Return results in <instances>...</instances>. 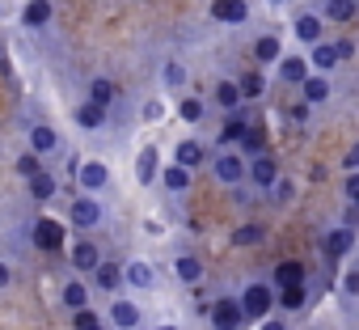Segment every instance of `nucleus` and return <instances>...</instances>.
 Segmentation results:
<instances>
[{
  "label": "nucleus",
  "mask_w": 359,
  "mask_h": 330,
  "mask_svg": "<svg viewBox=\"0 0 359 330\" xmlns=\"http://www.w3.org/2000/svg\"><path fill=\"white\" fill-rule=\"evenodd\" d=\"M237 305H241V317H245V322H254V317L262 322V317L271 313V305H275V288H266V284H250V288L241 292Z\"/></svg>",
  "instance_id": "nucleus-1"
},
{
  "label": "nucleus",
  "mask_w": 359,
  "mask_h": 330,
  "mask_svg": "<svg viewBox=\"0 0 359 330\" xmlns=\"http://www.w3.org/2000/svg\"><path fill=\"white\" fill-rule=\"evenodd\" d=\"M68 220H72L76 229H93V225H102V204H97L93 195H81V199H72Z\"/></svg>",
  "instance_id": "nucleus-2"
},
{
  "label": "nucleus",
  "mask_w": 359,
  "mask_h": 330,
  "mask_svg": "<svg viewBox=\"0 0 359 330\" xmlns=\"http://www.w3.org/2000/svg\"><path fill=\"white\" fill-rule=\"evenodd\" d=\"M34 246H39L43 254H55V250L64 246V225H60V220H51V216L34 220Z\"/></svg>",
  "instance_id": "nucleus-3"
},
{
  "label": "nucleus",
  "mask_w": 359,
  "mask_h": 330,
  "mask_svg": "<svg viewBox=\"0 0 359 330\" xmlns=\"http://www.w3.org/2000/svg\"><path fill=\"white\" fill-rule=\"evenodd\" d=\"M212 170H216V178H220L224 187H237V183L245 178V161H241L237 152H220V157L212 161Z\"/></svg>",
  "instance_id": "nucleus-4"
},
{
  "label": "nucleus",
  "mask_w": 359,
  "mask_h": 330,
  "mask_svg": "<svg viewBox=\"0 0 359 330\" xmlns=\"http://www.w3.org/2000/svg\"><path fill=\"white\" fill-rule=\"evenodd\" d=\"M245 317H241V305L233 301V296H220L216 305H212V326L216 330H237Z\"/></svg>",
  "instance_id": "nucleus-5"
},
{
  "label": "nucleus",
  "mask_w": 359,
  "mask_h": 330,
  "mask_svg": "<svg viewBox=\"0 0 359 330\" xmlns=\"http://www.w3.org/2000/svg\"><path fill=\"white\" fill-rule=\"evenodd\" d=\"M212 18L224 22V26H241V22L250 18V5H245V0H216V5H212Z\"/></svg>",
  "instance_id": "nucleus-6"
},
{
  "label": "nucleus",
  "mask_w": 359,
  "mask_h": 330,
  "mask_svg": "<svg viewBox=\"0 0 359 330\" xmlns=\"http://www.w3.org/2000/svg\"><path fill=\"white\" fill-rule=\"evenodd\" d=\"M76 183H81V187H85V191L93 195V191H102V187L110 183V170H106L102 161H85L81 170H76Z\"/></svg>",
  "instance_id": "nucleus-7"
},
{
  "label": "nucleus",
  "mask_w": 359,
  "mask_h": 330,
  "mask_svg": "<svg viewBox=\"0 0 359 330\" xmlns=\"http://www.w3.org/2000/svg\"><path fill=\"white\" fill-rule=\"evenodd\" d=\"M89 275H93L97 292H118L123 288V267H114V263H97Z\"/></svg>",
  "instance_id": "nucleus-8"
},
{
  "label": "nucleus",
  "mask_w": 359,
  "mask_h": 330,
  "mask_svg": "<svg viewBox=\"0 0 359 330\" xmlns=\"http://www.w3.org/2000/svg\"><path fill=\"white\" fill-rule=\"evenodd\" d=\"M110 322L118 330H135L140 326V305L135 301H110Z\"/></svg>",
  "instance_id": "nucleus-9"
},
{
  "label": "nucleus",
  "mask_w": 359,
  "mask_h": 330,
  "mask_svg": "<svg viewBox=\"0 0 359 330\" xmlns=\"http://www.w3.org/2000/svg\"><path fill=\"white\" fill-rule=\"evenodd\" d=\"M359 18V0H325V18L321 22H355Z\"/></svg>",
  "instance_id": "nucleus-10"
},
{
  "label": "nucleus",
  "mask_w": 359,
  "mask_h": 330,
  "mask_svg": "<svg viewBox=\"0 0 359 330\" xmlns=\"http://www.w3.org/2000/svg\"><path fill=\"white\" fill-rule=\"evenodd\" d=\"M203 157H208V148H203L199 140H182V144H177V152H173V165H187V170H195V165H203Z\"/></svg>",
  "instance_id": "nucleus-11"
},
{
  "label": "nucleus",
  "mask_w": 359,
  "mask_h": 330,
  "mask_svg": "<svg viewBox=\"0 0 359 330\" xmlns=\"http://www.w3.org/2000/svg\"><path fill=\"white\" fill-rule=\"evenodd\" d=\"M321 34H325V22H321L317 13H300V18H296V39H300V43H309V47H313Z\"/></svg>",
  "instance_id": "nucleus-12"
},
{
  "label": "nucleus",
  "mask_w": 359,
  "mask_h": 330,
  "mask_svg": "<svg viewBox=\"0 0 359 330\" xmlns=\"http://www.w3.org/2000/svg\"><path fill=\"white\" fill-rule=\"evenodd\" d=\"M275 64H279V77H283L287 85H300V81L309 77V60H300V55H279Z\"/></svg>",
  "instance_id": "nucleus-13"
},
{
  "label": "nucleus",
  "mask_w": 359,
  "mask_h": 330,
  "mask_svg": "<svg viewBox=\"0 0 359 330\" xmlns=\"http://www.w3.org/2000/svg\"><path fill=\"white\" fill-rule=\"evenodd\" d=\"M97 263H102V250H97V246H93L89 237L72 246V267H76V271H93Z\"/></svg>",
  "instance_id": "nucleus-14"
},
{
  "label": "nucleus",
  "mask_w": 359,
  "mask_h": 330,
  "mask_svg": "<svg viewBox=\"0 0 359 330\" xmlns=\"http://www.w3.org/2000/svg\"><path fill=\"white\" fill-rule=\"evenodd\" d=\"M245 174H250V178H254V187H262V191L279 178V174H275V161H271V157H258V152H254V165H250Z\"/></svg>",
  "instance_id": "nucleus-15"
},
{
  "label": "nucleus",
  "mask_w": 359,
  "mask_h": 330,
  "mask_svg": "<svg viewBox=\"0 0 359 330\" xmlns=\"http://www.w3.org/2000/svg\"><path fill=\"white\" fill-rule=\"evenodd\" d=\"M173 271H177V279H182V284H199V279H203V263H199L195 254H177Z\"/></svg>",
  "instance_id": "nucleus-16"
},
{
  "label": "nucleus",
  "mask_w": 359,
  "mask_h": 330,
  "mask_svg": "<svg viewBox=\"0 0 359 330\" xmlns=\"http://www.w3.org/2000/svg\"><path fill=\"white\" fill-rule=\"evenodd\" d=\"M76 123H81L85 131H102V127H106V106H97V102H85V106L76 110Z\"/></svg>",
  "instance_id": "nucleus-17"
},
{
  "label": "nucleus",
  "mask_w": 359,
  "mask_h": 330,
  "mask_svg": "<svg viewBox=\"0 0 359 330\" xmlns=\"http://www.w3.org/2000/svg\"><path fill=\"white\" fill-rule=\"evenodd\" d=\"M30 148H34V152H55V148H60V136H55V127H47V123L30 127Z\"/></svg>",
  "instance_id": "nucleus-18"
},
{
  "label": "nucleus",
  "mask_w": 359,
  "mask_h": 330,
  "mask_svg": "<svg viewBox=\"0 0 359 330\" xmlns=\"http://www.w3.org/2000/svg\"><path fill=\"white\" fill-rule=\"evenodd\" d=\"M351 242H355V237H351L346 225H342V229H330V233H325V254H330V258H342V254H351Z\"/></svg>",
  "instance_id": "nucleus-19"
},
{
  "label": "nucleus",
  "mask_w": 359,
  "mask_h": 330,
  "mask_svg": "<svg viewBox=\"0 0 359 330\" xmlns=\"http://www.w3.org/2000/svg\"><path fill=\"white\" fill-rule=\"evenodd\" d=\"M304 296H309V292H304V279H300V284H283L275 301H279L287 313H300V309H304Z\"/></svg>",
  "instance_id": "nucleus-20"
},
{
  "label": "nucleus",
  "mask_w": 359,
  "mask_h": 330,
  "mask_svg": "<svg viewBox=\"0 0 359 330\" xmlns=\"http://www.w3.org/2000/svg\"><path fill=\"white\" fill-rule=\"evenodd\" d=\"M161 183H165V191H173V195H182V191L191 187V170H187V165H169V170L161 174Z\"/></svg>",
  "instance_id": "nucleus-21"
},
{
  "label": "nucleus",
  "mask_w": 359,
  "mask_h": 330,
  "mask_svg": "<svg viewBox=\"0 0 359 330\" xmlns=\"http://www.w3.org/2000/svg\"><path fill=\"white\" fill-rule=\"evenodd\" d=\"M51 13H55V9H51V0H30L26 13H22V22L39 30V26H47V22H51Z\"/></svg>",
  "instance_id": "nucleus-22"
},
{
  "label": "nucleus",
  "mask_w": 359,
  "mask_h": 330,
  "mask_svg": "<svg viewBox=\"0 0 359 330\" xmlns=\"http://www.w3.org/2000/svg\"><path fill=\"white\" fill-rule=\"evenodd\" d=\"M279 55H283V47H279L275 34H262V39L254 43V60H258V64H275Z\"/></svg>",
  "instance_id": "nucleus-23"
},
{
  "label": "nucleus",
  "mask_w": 359,
  "mask_h": 330,
  "mask_svg": "<svg viewBox=\"0 0 359 330\" xmlns=\"http://www.w3.org/2000/svg\"><path fill=\"white\" fill-rule=\"evenodd\" d=\"M309 64H313L317 72H330V68L338 64V55H334V43H321V39H317V43H313V55H309Z\"/></svg>",
  "instance_id": "nucleus-24"
},
{
  "label": "nucleus",
  "mask_w": 359,
  "mask_h": 330,
  "mask_svg": "<svg viewBox=\"0 0 359 330\" xmlns=\"http://www.w3.org/2000/svg\"><path fill=\"white\" fill-rule=\"evenodd\" d=\"M300 89H304V102H309V106H317V102L330 98V81H325V77H304Z\"/></svg>",
  "instance_id": "nucleus-25"
},
{
  "label": "nucleus",
  "mask_w": 359,
  "mask_h": 330,
  "mask_svg": "<svg viewBox=\"0 0 359 330\" xmlns=\"http://www.w3.org/2000/svg\"><path fill=\"white\" fill-rule=\"evenodd\" d=\"M123 284H131V288H152V267H148V263H127V267H123Z\"/></svg>",
  "instance_id": "nucleus-26"
},
{
  "label": "nucleus",
  "mask_w": 359,
  "mask_h": 330,
  "mask_svg": "<svg viewBox=\"0 0 359 330\" xmlns=\"http://www.w3.org/2000/svg\"><path fill=\"white\" fill-rule=\"evenodd\" d=\"M262 89H266V77H262V72H245V77L237 81V93H241V102H250V98H262Z\"/></svg>",
  "instance_id": "nucleus-27"
},
{
  "label": "nucleus",
  "mask_w": 359,
  "mask_h": 330,
  "mask_svg": "<svg viewBox=\"0 0 359 330\" xmlns=\"http://www.w3.org/2000/svg\"><path fill=\"white\" fill-rule=\"evenodd\" d=\"M30 195H34L39 204H47V199L55 195V178H51V174H43V170H39V174H30Z\"/></svg>",
  "instance_id": "nucleus-28"
},
{
  "label": "nucleus",
  "mask_w": 359,
  "mask_h": 330,
  "mask_svg": "<svg viewBox=\"0 0 359 330\" xmlns=\"http://www.w3.org/2000/svg\"><path fill=\"white\" fill-rule=\"evenodd\" d=\"M266 237V229L258 225V220H250V225H241V229H233V246H258Z\"/></svg>",
  "instance_id": "nucleus-29"
},
{
  "label": "nucleus",
  "mask_w": 359,
  "mask_h": 330,
  "mask_svg": "<svg viewBox=\"0 0 359 330\" xmlns=\"http://www.w3.org/2000/svg\"><path fill=\"white\" fill-rule=\"evenodd\" d=\"M64 305H68V309H81V305H89V284H81V279H68V284H64Z\"/></svg>",
  "instance_id": "nucleus-30"
},
{
  "label": "nucleus",
  "mask_w": 359,
  "mask_h": 330,
  "mask_svg": "<svg viewBox=\"0 0 359 330\" xmlns=\"http://www.w3.org/2000/svg\"><path fill=\"white\" fill-rule=\"evenodd\" d=\"M135 178H140V183H152V178H156V148H144V152H140Z\"/></svg>",
  "instance_id": "nucleus-31"
},
{
  "label": "nucleus",
  "mask_w": 359,
  "mask_h": 330,
  "mask_svg": "<svg viewBox=\"0 0 359 330\" xmlns=\"http://www.w3.org/2000/svg\"><path fill=\"white\" fill-rule=\"evenodd\" d=\"M89 102H97V106H110V102H114V81L97 77V81L89 85Z\"/></svg>",
  "instance_id": "nucleus-32"
},
{
  "label": "nucleus",
  "mask_w": 359,
  "mask_h": 330,
  "mask_svg": "<svg viewBox=\"0 0 359 330\" xmlns=\"http://www.w3.org/2000/svg\"><path fill=\"white\" fill-rule=\"evenodd\" d=\"M300 279H304V267H300V263H279V267H275V288L300 284Z\"/></svg>",
  "instance_id": "nucleus-33"
},
{
  "label": "nucleus",
  "mask_w": 359,
  "mask_h": 330,
  "mask_svg": "<svg viewBox=\"0 0 359 330\" xmlns=\"http://www.w3.org/2000/svg\"><path fill=\"white\" fill-rule=\"evenodd\" d=\"M216 102H220L224 110H237V106H241V93H237V81H224V85H216Z\"/></svg>",
  "instance_id": "nucleus-34"
},
{
  "label": "nucleus",
  "mask_w": 359,
  "mask_h": 330,
  "mask_svg": "<svg viewBox=\"0 0 359 330\" xmlns=\"http://www.w3.org/2000/svg\"><path fill=\"white\" fill-rule=\"evenodd\" d=\"M72 326H76V330H106V326L97 322V313H93L89 305H81V309H72Z\"/></svg>",
  "instance_id": "nucleus-35"
},
{
  "label": "nucleus",
  "mask_w": 359,
  "mask_h": 330,
  "mask_svg": "<svg viewBox=\"0 0 359 330\" xmlns=\"http://www.w3.org/2000/svg\"><path fill=\"white\" fill-rule=\"evenodd\" d=\"M245 123L250 119H241V114H233L224 127H220V144H233V140H241V131H245Z\"/></svg>",
  "instance_id": "nucleus-36"
},
{
  "label": "nucleus",
  "mask_w": 359,
  "mask_h": 330,
  "mask_svg": "<svg viewBox=\"0 0 359 330\" xmlns=\"http://www.w3.org/2000/svg\"><path fill=\"white\" fill-rule=\"evenodd\" d=\"M262 140H266V136H262V127L245 123V131H241V148H245V152H262Z\"/></svg>",
  "instance_id": "nucleus-37"
},
{
  "label": "nucleus",
  "mask_w": 359,
  "mask_h": 330,
  "mask_svg": "<svg viewBox=\"0 0 359 330\" xmlns=\"http://www.w3.org/2000/svg\"><path fill=\"white\" fill-rule=\"evenodd\" d=\"M18 174H22V178H30V174H39V152H34V148L18 157Z\"/></svg>",
  "instance_id": "nucleus-38"
},
{
  "label": "nucleus",
  "mask_w": 359,
  "mask_h": 330,
  "mask_svg": "<svg viewBox=\"0 0 359 330\" xmlns=\"http://www.w3.org/2000/svg\"><path fill=\"white\" fill-rule=\"evenodd\" d=\"M182 119H187V123H199V119H203V102H199V98H187V102H182Z\"/></svg>",
  "instance_id": "nucleus-39"
},
{
  "label": "nucleus",
  "mask_w": 359,
  "mask_h": 330,
  "mask_svg": "<svg viewBox=\"0 0 359 330\" xmlns=\"http://www.w3.org/2000/svg\"><path fill=\"white\" fill-rule=\"evenodd\" d=\"M161 114H165V106H161V102H144V106H140V119H144V123H156Z\"/></svg>",
  "instance_id": "nucleus-40"
},
{
  "label": "nucleus",
  "mask_w": 359,
  "mask_h": 330,
  "mask_svg": "<svg viewBox=\"0 0 359 330\" xmlns=\"http://www.w3.org/2000/svg\"><path fill=\"white\" fill-rule=\"evenodd\" d=\"M165 81H169V85H182V81H187V68H182V64H169V68H165Z\"/></svg>",
  "instance_id": "nucleus-41"
},
{
  "label": "nucleus",
  "mask_w": 359,
  "mask_h": 330,
  "mask_svg": "<svg viewBox=\"0 0 359 330\" xmlns=\"http://www.w3.org/2000/svg\"><path fill=\"white\" fill-rule=\"evenodd\" d=\"M287 119H292V123H309V102L292 106V110H287Z\"/></svg>",
  "instance_id": "nucleus-42"
},
{
  "label": "nucleus",
  "mask_w": 359,
  "mask_h": 330,
  "mask_svg": "<svg viewBox=\"0 0 359 330\" xmlns=\"http://www.w3.org/2000/svg\"><path fill=\"white\" fill-rule=\"evenodd\" d=\"M342 292H359V271H355V267L342 275Z\"/></svg>",
  "instance_id": "nucleus-43"
},
{
  "label": "nucleus",
  "mask_w": 359,
  "mask_h": 330,
  "mask_svg": "<svg viewBox=\"0 0 359 330\" xmlns=\"http://www.w3.org/2000/svg\"><path fill=\"white\" fill-rule=\"evenodd\" d=\"M334 55H338V60H351V55H355V43H334Z\"/></svg>",
  "instance_id": "nucleus-44"
},
{
  "label": "nucleus",
  "mask_w": 359,
  "mask_h": 330,
  "mask_svg": "<svg viewBox=\"0 0 359 330\" xmlns=\"http://www.w3.org/2000/svg\"><path fill=\"white\" fill-rule=\"evenodd\" d=\"M346 199H351V204L359 199V178H355V170H351V178H346Z\"/></svg>",
  "instance_id": "nucleus-45"
},
{
  "label": "nucleus",
  "mask_w": 359,
  "mask_h": 330,
  "mask_svg": "<svg viewBox=\"0 0 359 330\" xmlns=\"http://www.w3.org/2000/svg\"><path fill=\"white\" fill-rule=\"evenodd\" d=\"M271 187H275V199H287V195H292V183H279V178H275Z\"/></svg>",
  "instance_id": "nucleus-46"
},
{
  "label": "nucleus",
  "mask_w": 359,
  "mask_h": 330,
  "mask_svg": "<svg viewBox=\"0 0 359 330\" xmlns=\"http://www.w3.org/2000/svg\"><path fill=\"white\" fill-rule=\"evenodd\" d=\"M342 165H346V170H355V165H359V148H351V152L342 157Z\"/></svg>",
  "instance_id": "nucleus-47"
},
{
  "label": "nucleus",
  "mask_w": 359,
  "mask_h": 330,
  "mask_svg": "<svg viewBox=\"0 0 359 330\" xmlns=\"http://www.w3.org/2000/svg\"><path fill=\"white\" fill-rule=\"evenodd\" d=\"M9 279H13V271H9V263H0V288H9Z\"/></svg>",
  "instance_id": "nucleus-48"
},
{
  "label": "nucleus",
  "mask_w": 359,
  "mask_h": 330,
  "mask_svg": "<svg viewBox=\"0 0 359 330\" xmlns=\"http://www.w3.org/2000/svg\"><path fill=\"white\" fill-rule=\"evenodd\" d=\"M262 330H287V322H266Z\"/></svg>",
  "instance_id": "nucleus-49"
},
{
  "label": "nucleus",
  "mask_w": 359,
  "mask_h": 330,
  "mask_svg": "<svg viewBox=\"0 0 359 330\" xmlns=\"http://www.w3.org/2000/svg\"><path fill=\"white\" fill-rule=\"evenodd\" d=\"M156 330H177V326H156Z\"/></svg>",
  "instance_id": "nucleus-50"
},
{
  "label": "nucleus",
  "mask_w": 359,
  "mask_h": 330,
  "mask_svg": "<svg viewBox=\"0 0 359 330\" xmlns=\"http://www.w3.org/2000/svg\"><path fill=\"white\" fill-rule=\"evenodd\" d=\"M271 5H283V0H271Z\"/></svg>",
  "instance_id": "nucleus-51"
}]
</instances>
